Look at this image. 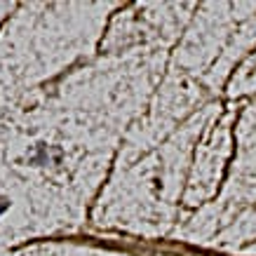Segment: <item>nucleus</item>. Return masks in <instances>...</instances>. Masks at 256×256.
Instances as JSON below:
<instances>
[{"label":"nucleus","instance_id":"obj_1","mask_svg":"<svg viewBox=\"0 0 256 256\" xmlns=\"http://www.w3.org/2000/svg\"><path fill=\"white\" fill-rule=\"evenodd\" d=\"M8 204H10V202L5 200V198H0V214H2V212L8 210Z\"/></svg>","mask_w":256,"mask_h":256}]
</instances>
